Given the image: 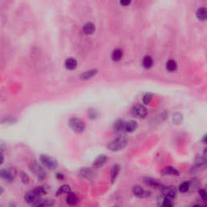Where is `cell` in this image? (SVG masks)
<instances>
[{"mask_svg": "<svg viewBox=\"0 0 207 207\" xmlns=\"http://www.w3.org/2000/svg\"><path fill=\"white\" fill-rule=\"evenodd\" d=\"M46 192L47 191H46L45 188H44L42 186L36 187L35 189L30 190L29 192L26 193L25 196H24V200L27 203L33 205L39 199H40L41 196L45 195Z\"/></svg>", "mask_w": 207, "mask_h": 207, "instance_id": "cell-1", "label": "cell"}, {"mask_svg": "<svg viewBox=\"0 0 207 207\" xmlns=\"http://www.w3.org/2000/svg\"><path fill=\"white\" fill-rule=\"evenodd\" d=\"M127 139L125 136H118L108 144V148L112 151H119L127 146Z\"/></svg>", "mask_w": 207, "mask_h": 207, "instance_id": "cell-2", "label": "cell"}, {"mask_svg": "<svg viewBox=\"0 0 207 207\" xmlns=\"http://www.w3.org/2000/svg\"><path fill=\"white\" fill-rule=\"evenodd\" d=\"M69 125L73 130L79 134L83 133L86 128V124L84 123V121L78 117H73L71 119H70Z\"/></svg>", "mask_w": 207, "mask_h": 207, "instance_id": "cell-3", "label": "cell"}, {"mask_svg": "<svg viewBox=\"0 0 207 207\" xmlns=\"http://www.w3.org/2000/svg\"><path fill=\"white\" fill-rule=\"evenodd\" d=\"M40 160L41 164L44 165V167H45L49 170H54L55 168H57L58 167L57 161L46 155H41L40 157Z\"/></svg>", "mask_w": 207, "mask_h": 207, "instance_id": "cell-4", "label": "cell"}, {"mask_svg": "<svg viewBox=\"0 0 207 207\" xmlns=\"http://www.w3.org/2000/svg\"><path fill=\"white\" fill-rule=\"evenodd\" d=\"M1 177L7 182H12L14 181L15 177L16 176V171L14 168H7V169H2L0 171Z\"/></svg>", "mask_w": 207, "mask_h": 207, "instance_id": "cell-5", "label": "cell"}, {"mask_svg": "<svg viewBox=\"0 0 207 207\" xmlns=\"http://www.w3.org/2000/svg\"><path fill=\"white\" fill-rule=\"evenodd\" d=\"M132 114L133 116L138 118H144L147 115V109L145 106L141 105H137L133 107L132 109Z\"/></svg>", "mask_w": 207, "mask_h": 207, "instance_id": "cell-6", "label": "cell"}, {"mask_svg": "<svg viewBox=\"0 0 207 207\" xmlns=\"http://www.w3.org/2000/svg\"><path fill=\"white\" fill-rule=\"evenodd\" d=\"M161 192L164 197H167L169 199H174L176 196V189L174 186H164L161 188Z\"/></svg>", "mask_w": 207, "mask_h": 207, "instance_id": "cell-7", "label": "cell"}, {"mask_svg": "<svg viewBox=\"0 0 207 207\" xmlns=\"http://www.w3.org/2000/svg\"><path fill=\"white\" fill-rule=\"evenodd\" d=\"M30 169L40 180H44L46 177V172L45 171V170L40 167L39 164L33 163V164H31Z\"/></svg>", "mask_w": 207, "mask_h": 207, "instance_id": "cell-8", "label": "cell"}, {"mask_svg": "<svg viewBox=\"0 0 207 207\" xmlns=\"http://www.w3.org/2000/svg\"><path fill=\"white\" fill-rule=\"evenodd\" d=\"M132 192L134 193V195L139 198H146L151 196V193L146 191L144 189H142L141 186L135 185L132 189Z\"/></svg>", "mask_w": 207, "mask_h": 207, "instance_id": "cell-9", "label": "cell"}, {"mask_svg": "<svg viewBox=\"0 0 207 207\" xmlns=\"http://www.w3.org/2000/svg\"><path fill=\"white\" fill-rule=\"evenodd\" d=\"M125 125L126 121L121 119L116 121L113 124V130L116 133H124L125 132Z\"/></svg>", "mask_w": 207, "mask_h": 207, "instance_id": "cell-10", "label": "cell"}, {"mask_svg": "<svg viewBox=\"0 0 207 207\" xmlns=\"http://www.w3.org/2000/svg\"><path fill=\"white\" fill-rule=\"evenodd\" d=\"M163 176H178L180 171L173 167H166L161 171Z\"/></svg>", "mask_w": 207, "mask_h": 207, "instance_id": "cell-11", "label": "cell"}, {"mask_svg": "<svg viewBox=\"0 0 207 207\" xmlns=\"http://www.w3.org/2000/svg\"><path fill=\"white\" fill-rule=\"evenodd\" d=\"M54 205V201L51 199H39L35 203L33 204V206L36 207H45V206H52Z\"/></svg>", "mask_w": 207, "mask_h": 207, "instance_id": "cell-12", "label": "cell"}, {"mask_svg": "<svg viewBox=\"0 0 207 207\" xmlns=\"http://www.w3.org/2000/svg\"><path fill=\"white\" fill-rule=\"evenodd\" d=\"M144 182L147 185L152 187L154 189H161L163 187V185L160 183V182L156 181V180H154L152 178H146L144 180Z\"/></svg>", "mask_w": 207, "mask_h": 207, "instance_id": "cell-13", "label": "cell"}, {"mask_svg": "<svg viewBox=\"0 0 207 207\" xmlns=\"http://www.w3.org/2000/svg\"><path fill=\"white\" fill-rule=\"evenodd\" d=\"M138 128V123L137 121H135L134 120L129 121H126V125H125V132L127 133H133L135 132Z\"/></svg>", "mask_w": 207, "mask_h": 207, "instance_id": "cell-14", "label": "cell"}, {"mask_svg": "<svg viewBox=\"0 0 207 207\" xmlns=\"http://www.w3.org/2000/svg\"><path fill=\"white\" fill-rule=\"evenodd\" d=\"M197 18L199 20L204 21L207 20V8L206 7H201L196 12Z\"/></svg>", "mask_w": 207, "mask_h": 207, "instance_id": "cell-15", "label": "cell"}, {"mask_svg": "<svg viewBox=\"0 0 207 207\" xmlns=\"http://www.w3.org/2000/svg\"><path fill=\"white\" fill-rule=\"evenodd\" d=\"M65 66L67 70H73L77 67V61L73 58H67L65 62Z\"/></svg>", "mask_w": 207, "mask_h": 207, "instance_id": "cell-16", "label": "cell"}, {"mask_svg": "<svg viewBox=\"0 0 207 207\" xmlns=\"http://www.w3.org/2000/svg\"><path fill=\"white\" fill-rule=\"evenodd\" d=\"M107 160H108V157L106 155H100L95 159L94 163H93V166L95 167H101L107 162Z\"/></svg>", "mask_w": 207, "mask_h": 207, "instance_id": "cell-17", "label": "cell"}, {"mask_svg": "<svg viewBox=\"0 0 207 207\" xmlns=\"http://www.w3.org/2000/svg\"><path fill=\"white\" fill-rule=\"evenodd\" d=\"M95 25L92 23H87L85 24L83 27V31L85 34L87 35H91L95 32Z\"/></svg>", "mask_w": 207, "mask_h": 207, "instance_id": "cell-18", "label": "cell"}, {"mask_svg": "<svg viewBox=\"0 0 207 207\" xmlns=\"http://www.w3.org/2000/svg\"><path fill=\"white\" fill-rule=\"evenodd\" d=\"M119 172H120V166L118 164H115L114 166L112 168V171H111V181L112 182H114L117 178L118 175H119Z\"/></svg>", "mask_w": 207, "mask_h": 207, "instance_id": "cell-19", "label": "cell"}, {"mask_svg": "<svg viewBox=\"0 0 207 207\" xmlns=\"http://www.w3.org/2000/svg\"><path fill=\"white\" fill-rule=\"evenodd\" d=\"M66 202L70 206L75 205L78 202V197L76 194L71 192L68 193V195L66 197Z\"/></svg>", "mask_w": 207, "mask_h": 207, "instance_id": "cell-20", "label": "cell"}, {"mask_svg": "<svg viewBox=\"0 0 207 207\" xmlns=\"http://www.w3.org/2000/svg\"><path fill=\"white\" fill-rule=\"evenodd\" d=\"M154 64L153 58L151 56H145L142 59V66L143 67H145L146 69H149Z\"/></svg>", "mask_w": 207, "mask_h": 207, "instance_id": "cell-21", "label": "cell"}, {"mask_svg": "<svg viewBox=\"0 0 207 207\" xmlns=\"http://www.w3.org/2000/svg\"><path fill=\"white\" fill-rule=\"evenodd\" d=\"M70 193V187L69 185H63L60 186L56 192V196H60L62 194L64 193Z\"/></svg>", "mask_w": 207, "mask_h": 207, "instance_id": "cell-22", "label": "cell"}, {"mask_svg": "<svg viewBox=\"0 0 207 207\" xmlns=\"http://www.w3.org/2000/svg\"><path fill=\"white\" fill-rule=\"evenodd\" d=\"M122 56H123L122 50L121 49H116L113 50V54H112V59L115 62H118L122 58Z\"/></svg>", "mask_w": 207, "mask_h": 207, "instance_id": "cell-23", "label": "cell"}, {"mask_svg": "<svg viewBox=\"0 0 207 207\" xmlns=\"http://www.w3.org/2000/svg\"><path fill=\"white\" fill-rule=\"evenodd\" d=\"M166 68H167V70L169 72H174L175 70H176V69H177L176 62L174 61V60H172V59L167 61V64H166Z\"/></svg>", "mask_w": 207, "mask_h": 207, "instance_id": "cell-24", "label": "cell"}, {"mask_svg": "<svg viewBox=\"0 0 207 207\" xmlns=\"http://www.w3.org/2000/svg\"><path fill=\"white\" fill-rule=\"evenodd\" d=\"M96 73H97V70H88V71H87V72L82 74V75H81V79H91V78H92V77L94 76Z\"/></svg>", "mask_w": 207, "mask_h": 207, "instance_id": "cell-25", "label": "cell"}, {"mask_svg": "<svg viewBox=\"0 0 207 207\" xmlns=\"http://www.w3.org/2000/svg\"><path fill=\"white\" fill-rule=\"evenodd\" d=\"M207 163V158L204 156H199L196 159V165L198 167H203L206 166Z\"/></svg>", "mask_w": 207, "mask_h": 207, "instance_id": "cell-26", "label": "cell"}, {"mask_svg": "<svg viewBox=\"0 0 207 207\" xmlns=\"http://www.w3.org/2000/svg\"><path fill=\"white\" fill-rule=\"evenodd\" d=\"M189 188H190V184L187 181L183 182V183H181V184L180 185V186H179V189H180V191H181V193H186V192H188Z\"/></svg>", "mask_w": 207, "mask_h": 207, "instance_id": "cell-27", "label": "cell"}, {"mask_svg": "<svg viewBox=\"0 0 207 207\" xmlns=\"http://www.w3.org/2000/svg\"><path fill=\"white\" fill-rule=\"evenodd\" d=\"M182 120H183L182 114H181L180 113H176L173 114V116H172V121H173L174 124L181 123Z\"/></svg>", "mask_w": 207, "mask_h": 207, "instance_id": "cell-28", "label": "cell"}, {"mask_svg": "<svg viewBox=\"0 0 207 207\" xmlns=\"http://www.w3.org/2000/svg\"><path fill=\"white\" fill-rule=\"evenodd\" d=\"M161 206L164 207H170L173 206V204L171 202V199H169L167 197H164L163 200L161 201Z\"/></svg>", "mask_w": 207, "mask_h": 207, "instance_id": "cell-29", "label": "cell"}, {"mask_svg": "<svg viewBox=\"0 0 207 207\" xmlns=\"http://www.w3.org/2000/svg\"><path fill=\"white\" fill-rule=\"evenodd\" d=\"M152 100V95L151 94H146L143 98H142V101L145 105H149V103Z\"/></svg>", "mask_w": 207, "mask_h": 207, "instance_id": "cell-30", "label": "cell"}, {"mask_svg": "<svg viewBox=\"0 0 207 207\" xmlns=\"http://www.w3.org/2000/svg\"><path fill=\"white\" fill-rule=\"evenodd\" d=\"M199 194H200L201 198L204 201H207V193L206 190L204 189H200L199 190Z\"/></svg>", "mask_w": 207, "mask_h": 207, "instance_id": "cell-31", "label": "cell"}, {"mask_svg": "<svg viewBox=\"0 0 207 207\" xmlns=\"http://www.w3.org/2000/svg\"><path fill=\"white\" fill-rule=\"evenodd\" d=\"M20 177H21V181H23L24 184H28L29 181V176H27V174H25L24 172H21V175H20Z\"/></svg>", "mask_w": 207, "mask_h": 207, "instance_id": "cell-32", "label": "cell"}, {"mask_svg": "<svg viewBox=\"0 0 207 207\" xmlns=\"http://www.w3.org/2000/svg\"><path fill=\"white\" fill-rule=\"evenodd\" d=\"M120 3L122 6H128L130 4L131 0H120Z\"/></svg>", "mask_w": 207, "mask_h": 207, "instance_id": "cell-33", "label": "cell"}, {"mask_svg": "<svg viewBox=\"0 0 207 207\" xmlns=\"http://www.w3.org/2000/svg\"><path fill=\"white\" fill-rule=\"evenodd\" d=\"M56 177H57V179H58V180H63V179L65 178V176L62 174V173H57V174H56Z\"/></svg>", "mask_w": 207, "mask_h": 207, "instance_id": "cell-34", "label": "cell"}, {"mask_svg": "<svg viewBox=\"0 0 207 207\" xmlns=\"http://www.w3.org/2000/svg\"><path fill=\"white\" fill-rule=\"evenodd\" d=\"M202 141H203V142H205V143H207V135L204 136V138H202Z\"/></svg>", "mask_w": 207, "mask_h": 207, "instance_id": "cell-35", "label": "cell"}, {"mask_svg": "<svg viewBox=\"0 0 207 207\" xmlns=\"http://www.w3.org/2000/svg\"><path fill=\"white\" fill-rule=\"evenodd\" d=\"M204 156L206 157V158H207V149H206L205 151H204Z\"/></svg>", "mask_w": 207, "mask_h": 207, "instance_id": "cell-36", "label": "cell"}]
</instances>
